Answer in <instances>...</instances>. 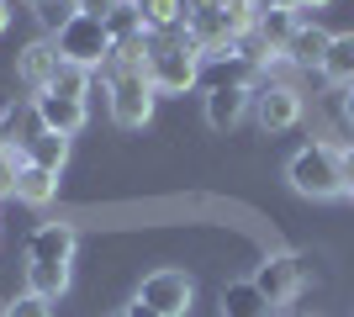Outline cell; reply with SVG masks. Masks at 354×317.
<instances>
[{"mask_svg": "<svg viewBox=\"0 0 354 317\" xmlns=\"http://www.w3.org/2000/svg\"><path fill=\"white\" fill-rule=\"evenodd\" d=\"M74 227L69 222H43L32 227L27 238V291H37V296H64V286H69V265H74Z\"/></svg>", "mask_w": 354, "mask_h": 317, "instance_id": "1", "label": "cell"}, {"mask_svg": "<svg viewBox=\"0 0 354 317\" xmlns=\"http://www.w3.org/2000/svg\"><path fill=\"white\" fill-rule=\"evenodd\" d=\"M53 48H59V59L69 69H85V75H101L106 59H111V32H106L101 16H85L74 11L59 32H53Z\"/></svg>", "mask_w": 354, "mask_h": 317, "instance_id": "2", "label": "cell"}, {"mask_svg": "<svg viewBox=\"0 0 354 317\" xmlns=\"http://www.w3.org/2000/svg\"><path fill=\"white\" fill-rule=\"evenodd\" d=\"M286 180H291V191H301V196H312V201L344 196L339 148H333V143H307V148H296L291 164H286Z\"/></svg>", "mask_w": 354, "mask_h": 317, "instance_id": "3", "label": "cell"}, {"mask_svg": "<svg viewBox=\"0 0 354 317\" xmlns=\"http://www.w3.org/2000/svg\"><path fill=\"white\" fill-rule=\"evenodd\" d=\"M101 90L111 95V117L117 127H148L153 117V85H148L143 69H117V64H106L101 69Z\"/></svg>", "mask_w": 354, "mask_h": 317, "instance_id": "4", "label": "cell"}, {"mask_svg": "<svg viewBox=\"0 0 354 317\" xmlns=\"http://www.w3.org/2000/svg\"><path fill=\"white\" fill-rule=\"evenodd\" d=\"M301 111H307V101H301L296 85H286V79H259V90H254V122H259L265 133H291L296 122H301Z\"/></svg>", "mask_w": 354, "mask_h": 317, "instance_id": "5", "label": "cell"}, {"mask_svg": "<svg viewBox=\"0 0 354 317\" xmlns=\"http://www.w3.org/2000/svg\"><path fill=\"white\" fill-rule=\"evenodd\" d=\"M138 302L153 307L159 317H185V312H191V302H196V280L185 270H153V275H143Z\"/></svg>", "mask_w": 354, "mask_h": 317, "instance_id": "6", "label": "cell"}, {"mask_svg": "<svg viewBox=\"0 0 354 317\" xmlns=\"http://www.w3.org/2000/svg\"><path fill=\"white\" fill-rule=\"evenodd\" d=\"M59 75H64V59H59V48H53V37H37V43H27L16 53V79H21L27 95H48L59 85Z\"/></svg>", "mask_w": 354, "mask_h": 317, "instance_id": "7", "label": "cell"}, {"mask_svg": "<svg viewBox=\"0 0 354 317\" xmlns=\"http://www.w3.org/2000/svg\"><path fill=\"white\" fill-rule=\"evenodd\" d=\"M249 280L265 291L270 307H281V302H291L296 291L307 286V259H301V254H270L265 265L249 275Z\"/></svg>", "mask_w": 354, "mask_h": 317, "instance_id": "8", "label": "cell"}, {"mask_svg": "<svg viewBox=\"0 0 354 317\" xmlns=\"http://www.w3.org/2000/svg\"><path fill=\"white\" fill-rule=\"evenodd\" d=\"M201 111H207L212 133H233L238 122L254 111V90L243 85H217V90H201Z\"/></svg>", "mask_w": 354, "mask_h": 317, "instance_id": "9", "label": "cell"}, {"mask_svg": "<svg viewBox=\"0 0 354 317\" xmlns=\"http://www.w3.org/2000/svg\"><path fill=\"white\" fill-rule=\"evenodd\" d=\"M32 106H37V117H43L48 133H64V137H74L80 127H85V117H90V106H85V101H74V95H64V90L32 95Z\"/></svg>", "mask_w": 354, "mask_h": 317, "instance_id": "10", "label": "cell"}, {"mask_svg": "<svg viewBox=\"0 0 354 317\" xmlns=\"http://www.w3.org/2000/svg\"><path fill=\"white\" fill-rule=\"evenodd\" d=\"M328 43H333V32H323L317 21H307V16H301V27H296V37L286 43V53H281V59L291 64V69H323Z\"/></svg>", "mask_w": 354, "mask_h": 317, "instance_id": "11", "label": "cell"}, {"mask_svg": "<svg viewBox=\"0 0 354 317\" xmlns=\"http://www.w3.org/2000/svg\"><path fill=\"white\" fill-rule=\"evenodd\" d=\"M296 27H301V11H275V6H259V11H254V37H259L270 53H286Z\"/></svg>", "mask_w": 354, "mask_h": 317, "instance_id": "12", "label": "cell"}, {"mask_svg": "<svg viewBox=\"0 0 354 317\" xmlns=\"http://www.w3.org/2000/svg\"><path fill=\"white\" fill-rule=\"evenodd\" d=\"M317 75H323L333 90H349L354 85V32H333V43H328Z\"/></svg>", "mask_w": 354, "mask_h": 317, "instance_id": "13", "label": "cell"}, {"mask_svg": "<svg viewBox=\"0 0 354 317\" xmlns=\"http://www.w3.org/2000/svg\"><path fill=\"white\" fill-rule=\"evenodd\" d=\"M222 317H275V307L265 302V291L254 280H227L222 286Z\"/></svg>", "mask_w": 354, "mask_h": 317, "instance_id": "14", "label": "cell"}, {"mask_svg": "<svg viewBox=\"0 0 354 317\" xmlns=\"http://www.w3.org/2000/svg\"><path fill=\"white\" fill-rule=\"evenodd\" d=\"M11 196L27 201V206H48V201L59 196V175H48V169H37V164H21L16 169V191Z\"/></svg>", "mask_w": 354, "mask_h": 317, "instance_id": "15", "label": "cell"}, {"mask_svg": "<svg viewBox=\"0 0 354 317\" xmlns=\"http://www.w3.org/2000/svg\"><path fill=\"white\" fill-rule=\"evenodd\" d=\"M21 159L37 164V169H48V175H59V169L69 164V137L64 133H37L27 148H21Z\"/></svg>", "mask_w": 354, "mask_h": 317, "instance_id": "16", "label": "cell"}, {"mask_svg": "<svg viewBox=\"0 0 354 317\" xmlns=\"http://www.w3.org/2000/svg\"><path fill=\"white\" fill-rule=\"evenodd\" d=\"M138 16H143V32H169V27H185V0H133Z\"/></svg>", "mask_w": 354, "mask_h": 317, "instance_id": "17", "label": "cell"}, {"mask_svg": "<svg viewBox=\"0 0 354 317\" xmlns=\"http://www.w3.org/2000/svg\"><path fill=\"white\" fill-rule=\"evenodd\" d=\"M106 32H111V48H127L143 37V16H138L133 0H117L111 11H106Z\"/></svg>", "mask_w": 354, "mask_h": 317, "instance_id": "18", "label": "cell"}, {"mask_svg": "<svg viewBox=\"0 0 354 317\" xmlns=\"http://www.w3.org/2000/svg\"><path fill=\"white\" fill-rule=\"evenodd\" d=\"M6 317H53V302L37 296V291H21V296L6 302Z\"/></svg>", "mask_w": 354, "mask_h": 317, "instance_id": "19", "label": "cell"}, {"mask_svg": "<svg viewBox=\"0 0 354 317\" xmlns=\"http://www.w3.org/2000/svg\"><path fill=\"white\" fill-rule=\"evenodd\" d=\"M69 16H74V6H69V0H43V6H37V21H43L48 32H59L64 21H69Z\"/></svg>", "mask_w": 354, "mask_h": 317, "instance_id": "20", "label": "cell"}, {"mask_svg": "<svg viewBox=\"0 0 354 317\" xmlns=\"http://www.w3.org/2000/svg\"><path fill=\"white\" fill-rule=\"evenodd\" d=\"M339 175H344V196H354V137L339 148Z\"/></svg>", "mask_w": 354, "mask_h": 317, "instance_id": "21", "label": "cell"}, {"mask_svg": "<svg viewBox=\"0 0 354 317\" xmlns=\"http://www.w3.org/2000/svg\"><path fill=\"white\" fill-rule=\"evenodd\" d=\"M122 317H159V312H153V307H143V302H138V296H133V302L122 307Z\"/></svg>", "mask_w": 354, "mask_h": 317, "instance_id": "22", "label": "cell"}, {"mask_svg": "<svg viewBox=\"0 0 354 317\" xmlns=\"http://www.w3.org/2000/svg\"><path fill=\"white\" fill-rule=\"evenodd\" d=\"M344 122L354 127V85H349V95H344Z\"/></svg>", "mask_w": 354, "mask_h": 317, "instance_id": "23", "label": "cell"}, {"mask_svg": "<svg viewBox=\"0 0 354 317\" xmlns=\"http://www.w3.org/2000/svg\"><path fill=\"white\" fill-rule=\"evenodd\" d=\"M317 6H328V0H296V11H317Z\"/></svg>", "mask_w": 354, "mask_h": 317, "instance_id": "24", "label": "cell"}, {"mask_svg": "<svg viewBox=\"0 0 354 317\" xmlns=\"http://www.w3.org/2000/svg\"><path fill=\"white\" fill-rule=\"evenodd\" d=\"M0 32H6V6H0Z\"/></svg>", "mask_w": 354, "mask_h": 317, "instance_id": "25", "label": "cell"}, {"mask_svg": "<svg viewBox=\"0 0 354 317\" xmlns=\"http://www.w3.org/2000/svg\"><path fill=\"white\" fill-rule=\"evenodd\" d=\"M301 317H317V312H301Z\"/></svg>", "mask_w": 354, "mask_h": 317, "instance_id": "26", "label": "cell"}, {"mask_svg": "<svg viewBox=\"0 0 354 317\" xmlns=\"http://www.w3.org/2000/svg\"><path fill=\"white\" fill-rule=\"evenodd\" d=\"M32 6H43V0H32Z\"/></svg>", "mask_w": 354, "mask_h": 317, "instance_id": "27", "label": "cell"}]
</instances>
